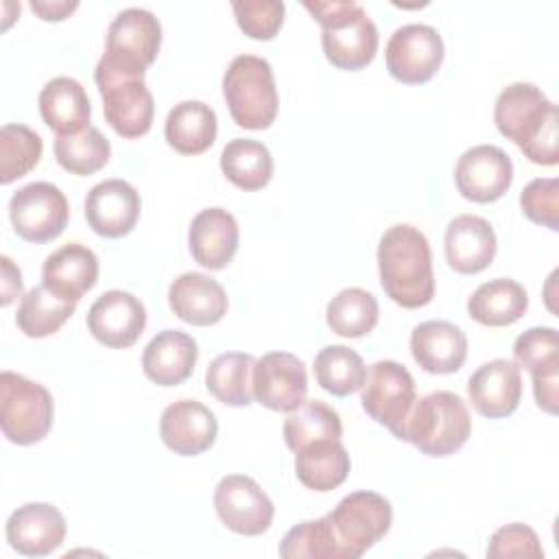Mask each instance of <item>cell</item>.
Returning <instances> with one entry per match:
<instances>
[{"mask_svg":"<svg viewBox=\"0 0 559 559\" xmlns=\"http://www.w3.org/2000/svg\"><path fill=\"white\" fill-rule=\"evenodd\" d=\"M223 96L238 127L262 131L275 122L280 96L266 59L255 55L234 57L223 76Z\"/></svg>","mask_w":559,"mask_h":559,"instance_id":"obj_6","label":"cell"},{"mask_svg":"<svg viewBox=\"0 0 559 559\" xmlns=\"http://www.w3.org/2000/svg\"><path fill=\"white\" fill-rule=\"evenodd\" d=\"M2 306H9L15 297L22 295V275L20 269L13 266V262L2 255Z\"/></svg>","mask_w":559,"mask_h":559,"instance_id":"obj_44","label":"cell"},{"mask_svg":"<svg viewBox=\"0 0 559 559\" xmlns=\"http://www.w3.org/2000/svg\"><path fill=\"white\" fill-rule=\"evenodd\" d=\"M111 155L109 140L96 129L85 127L74 135H57L55 140V157L59 166L72 175H92L100 170Z\"/></svg>","mask_w":559,"mask_h":559,"instance_id":"obj_37","label":"cell"},{"mask_svg":"<svg viewBox=\"0 0 559 559\" xmlns=\"http://www.w3.org/2000/svg\"><path fill=\"white\" fill-rule=\"evenodd\" d=\"M469 432L472 419L461 395L435 391L415 400L400 439L413 443L421 454L448 456L465 445Z\"/></svg>","mask_w":559,"mask_h":559,"instance_id":"obj_5","label":"cell"},{"mask_svg":"<svg viewBox=\"0 0 559 559\" xmlns=\"http://www.w3.org/2000/svg\"><path fill=\"white\" fill-rule=\"evenodd\" d=\"M393 520L391 502L376 491H354L345 496L328 515L323 528L328 537V559H358L380 542Z\"/></svg>","mask_w":559,"mask_h":559,"instance_id":"obj_4","label":"cell"},{"mask_svg":"<svg viewBox=\"0 0 559 559\" xmlns=\"http://www.w3.org/2000/svg\"><path fill=\"white\" fill-rule=\"evenodd\" d=\"M44 151L37 131L26 124H2L0 129V183L7 186L28 175Z\"/></svg>","mask_w":559,"mask_h":559,"instance_id":"obj_38","label":"cell"},{"mask_svg":"<svg viewBox=\"0 0 559 559\" xmlns=\"http://www.w3.org/2000/svg\"><path fill=\"white\" fill-rule=\"evenodd\" d=\"M41 280V284L57 297L79 304L98 280V258L90 247L68 242L44 260Z\"/></svg>","mask_w":559,"mask_h":559,"instance_id":"obj_25","label":"cell"},{"mask_svg":"<svg viewBox=\"0 0 559 559\" xmlns=\"http://www.w3.org/2000/svg\"><path fill=\"white\" fill-rule=\"evenodd\" d=\"M255 358L245 352H227L216 356L205 371L207 391L227 406H247L253 397Z\"/></svg>","mask_w":559,"mask_h":559,"instance_id":"obj_32","label":"cell"},{"mask_svg":"<svg viewBox=\"0 0 559 559\" xmlns=\"http://www.w3.org/2000/svg\"><path fill=\"white\" fill-rule=\"evenodd\" d=\"M378 299L358 286L338 290L325 308L328 328L345 338L369 334L378 323Z\"/></svg>","mask_w":559,"mask_h":559,"instance_id":"obj_34","label":"cell"},{"mask_svg":"<svg viewBox=\"0 0 559 559\" xmlns=\"http://www.w3.org/2000/svg\"><path fill=\"white\" fill-rule=\"evenodd\" d=\"M487 557L491 559H509V557H524V559H539L544 557V548L539 544L537 533L522 524L513 522L500 526L487 546Z\"/></svg>","mask_w":559,"mask_h":559,"instance_id":"obj_42","label":"cell"},{"mask_svg":"<svg viewBox=\"0 0 559 559\" xmlns=\"http://www.w3.org/2000/svg\"><path fill=\"white\" fill-rule=\"evenodd\" d=\"M341 435L338 413L321 400H304L284 419V441L293 452L319 439H341Z\"/></svg>","mask_w":559,"mask_h":559,"instance_id":"obj_35","label":"cell"},{"mask_svg":"<svg viewBox=\"0 0 559 559\" xmlns=\"http://www.w3.org/2000/svg\"><path fill=\"white\" fill-rule=\"evenodd\" d=\"M221 170L236 188L253 192L271 181L273 157L262 142L234 138L221 151Z\"/></svg>","mask_w":559,"mask_h":559,"instance_id":"obj_31","label":"cell"},{"mask_svg":"<svg viewBox=\"0 0 559 559\" xmlns=\"http://www.w3.org/2000/svg\"><path fill=\"white\" fill-rule=\"evenodd\" d=\"M382 290L402 308H421L435 297L432 253L428 238L413 225L389 227L378 242Z\"/></svg>","mask_w":559,"mask_h":559,"instance_id":"obj_2","label":"cell"},{"mask_svg":"<svg viewBox=\"0 0 559 559\" xmlns=\"http://www.w3.org/2000/svg\"><path fill=\"white\" fill-rule=\"evenodd\" d=\"M231 9L240 31L260 41H269L277 35L286 11L284 2L277 0H236Z\"/></svg>","mask_w":559,"mask_h":559,"instance_id":"obj_40","label":"cell"},{"mask_svg":"<svg viewBox=\"0 0 559 559\" xmlns=\"http://www.w3.org/2000/svg\"><path fill=\"white\" fill-rule=\"evenodd\" d=\"M443 249L448 264L456 273L474 275L493 262L498 240L487 218L476 214H459L445 227Z\"/></svg>","mask_w":559,"mask_h":559,"instance_id":"obj_20","label":"cell"},{"mask_svg":"<svg viewBox=\"0 0 559 559\" xmlns=\"http://www.w3.org/2000/svg\"><path fill=\"white\" fill-rule=\"evenodd\" d=\"M170 310L190 325H214L227 314L225 288L205 273H181L168 288Z\"/></svg>","mask_w":559,"mask_h":559,"instance_id":"obj_24","label":"cell"},{"mask_svg":"<svg viewBox=\"0 0 559 559\" xmlns=\"http://www.w3.org/2000/svg\"><path fill=\"white\" fill-rule=\"evenodd\" d=\"M41 120L57 135H74L90 127V98L85 87L70 76L50 79L39 92Z\"/></svg>","mask_w":559,"mask_h":559,"instance_id":"obj_27","label":"cell"},{"mask_svg":"<svg viewBox=\"0 0 559 559\" xmlns=\"http://www.w3.org/2000/svg\"><path fill=\"white\" fill-rule=\"evenodd\" d=\"M159 46V20L146 9L129 7L111 20L107 28L105 52L96 63L94 72L144 79L146 68L157 59Z\"/></svg>","mask_w":559,"mask_h":559,"instance_id":"obj_7","label":"cell"},{"mask_svg":"<svg viewBox=\"0 0 559 559\" xmlns=\"http://www.w3.org/2000/svg\"><path fill=\"white\" fill-rule=\"evenodd\" d=\"M197 356V341L190 334L162 330L142 352V371L157 386H177L192 376Z\"/></svg>","mask_w":559,"mask_h":559,"instance_id":"obj_26","label":"cell"},{"mask_svg":"<svg viewBox=\"0 0 559 559\" xmlns=\"http://www.w3.org/2000/svg\"><path fill=\"white\" fill-rule=\"evenodd\" d=\"M103 98V114L109 127L129 140L148 133L155 116L153 94L142 76H120L94 72Z\"/></svg>","mask_w":559,"mask_h":559,"instance_id":"obj_12","label":"cell"},{"mask_svg":"<svg viewBox=\"0 0 559 559\" xmlns=\"http://www.w3.org/2000/svg\"><path fill=\"white\" fill-rule=\"evenodd\" d=\"M467 395L483 417L500 419L511 415L522 400L520 367L504 358L480 365L467 380Z\"/></svg>","mask_w":559,"mask_h":559,"instance_id":"obj_21","label":"cell"},{"mask_svg":"<svg viewBox=\"0 0 559 559\" xmlns=\"http://www.w3.org/2000/svg\"><path fill=\"white\" fill-rule=\"evenodd\" d=\"M528 295L524 286L511 277H498L480 284L467 299L469 317L489 328H504L524 317Z\"/></svg>","mask_w":559,"mask_h":559,"instance_id":"obj_29","label":"cell"},{"mask_svg":"<svg viewBox=\"0 0 559 559\" xmlns=\"http://www.w3.org/2000/svg\"><path fill=\"white\" fill-rule=\"evenodd\" d=\"M522 212L537 225L559 229V181L555 177L533 179L520 194Z\"/></svg>","mask_w":559,"mask_h":559,"instance_id":"obj_41","label":"cell"},{"mask_svg":"<svg viewBox=\"0 0 559 559\" xmlns=\"http://www.w3.org/2000/svg\"><path fill=\"white\" fill-rule=\"evenodd\" d=\"M140 210V194L124 179H105L85 197L87 225L103 238H122L133 231Z\"/></svg>","mask_w":559,"mask_h":559,"instance_id":"obj_17","label":"cell"},{"mask_svg":"<svg viewBox=\"0 0 559 559\" xmlns=\"http://www.w3.org/2000/svg\"><path fill=\"white\" fill-rule=\"evenodd\" d=\"M76 7H79L76 0H72V2H68V0H55V2H50V0H31L33 13H37L46 22H61L72 11H76Z\"/></svg>","mask_w":559,"mask_h":559,"instance_id":"obj_43","label":"cell"},{"mask_svg":"<svg viewBox=\"0 0 559 559\" xmlns=\"http://www.w3.org/2000/svg\"><path fill=\"white\" fill-rule=\"evenodd\" d=\"M66 518L48 502H26L7 520V542L26 557H46L66 537Z\"/></svg>","mask_w":559,"mask_h":559,"instance_id":"obj_19","label":"cell"},{"mask_svg":"<svg viewBox=\"0 0 559 559\" xmlns=\"http://www.w3.org/2000/svg\"><path fill=\"white\" fill-rule=\"evenodd\" d=\"M218 435L214 413L197 400H177L159 417V437L179 456H197L210 450Z\"/></svg>","mask_w":559,"mask_h":559,"instance_id":"obj_18","label":"cell"},{"mask_svg":"<svg viewBox=\"0 0 559 559\" xmlns=\"http://www.w3.org/2000/svg\"><path fill=\"white\" fill-rule=\"evenodd\" d=\"M443 39L430 24H404L386 41L389 74L406 85L430 81L443 61Z\"/></svg>","mask_w":559,"mask_h":559,"instance_id":"obj_11","label":"cell"},{"mask_svg":"<svg viewBox=\"0 0 559 559\" xmlns=\"http://www.w3.org/2000/svg\"><path fill=\"white\" fill-rule=\"evenodd\" d=\"M304 7L321 24L325 59L338 70H362L378 52V28L354 0H306Z\"/></svg>","mask_w":559,"mask_h":559,"instance_id":"obj_3","label":"cell"},{"mask_svg":"<svg viewBox=\"0 0 559 559\" xmlns=\"http://www.w3.org/2000/svg\"><path fill=\"white\" fill-rule=\"evenodd\" d=\"M454 181L467 201L493 203L513 181V162L500 146L478 144L459 157Z\"/></svg>","mask_w":559,"mask_h":559,"instance_id":"obj_15","label":"cell"},{"mask_svg":"<svg viewBox=\"0 0 559 559\" xmlns=\"http://www.w3.org/2000/svg\"><path fill=\"white\" fill-rule=\"evenodd\" d=\"M411 354L428 373H454L467 358V336L450 321H424L411 332Z\"/></svg>","mask_w":559,"mask_h":559,"instance_id":"obj_22","label":"cell"},{"mask_svg":"<svg viewBox=\"0 0 559 559\" xmlns=\"http://www.w3.org/2000/svg\"><path fill=\"white\" fill-rule=\"evenodd\" d=\"M415 400V380L404 365L395 360H378L367 369L360 386L362 408L373 421L386 426L397 439L402 437Z\"/></svg>","mask_w":559,"mask_h":559,"instance_id":"obj_9","label":"cell"},{"mask_svg":"<svg viewBox=\"0 0 559 559\" xmlns=\"http://www.w3.org/2000/svg\"><path fill=\"white\" fill-rule=\"evenodd\" d=\"M9 218L22 240L39 245L61 236L70 218V205L55 183L33 181L9 199Z\"/></svg>","mask_w":559,"mask_h":559,"instance_id":"obj_10","label":"cell"},{"mask_svg":"<svg viewBox=\"0 0 559 559\" xmlns=\"http://www.w3.org/2000/svg\"><path fill=\"white\" fill-rule=\"evenodd\" d=\"M214 509L221 522L247 537L262 535L271 522L275 507L264 489L245 474H227L214 489Z\"/></svg>","mask_w":559,"mask_h":559,"instance_id":"obj_13","label":"cell"},{"mask_svg":"<svg viewBox=\"0 0 559 559\" xmlns=\"http://www.w3.org/2000/svg\"><path fill=\"white\" fill-rule=\"evenodd\" d=\"M253 397L280 413L297 408L308 393L306 365L290 352H269L253 367Z\"/></svg>","mask_w":559,"mask_h":559,"instance_id":"obj_14","label":"cell"},{"mask_svg":"<svg viewBox=\"0 0 559 559\" xmlns=\"http://www.w3.org/2000/svg\"><path fill=\"white\" fill-rule=\"evenodd\" d=\"M238 223L223 207L201 210L188 229V247L201 266L210 271L225 269L238 249Z\"/></svg>","mask_w":559,"mask_h":559,"instance_id":"obj_23","label":"cell"},{"mask_svg":"<svg viewBox=\"0 0 559 559\" xmlns=\"http://www.w3.org/2000/svg\"><path fill=\"white\" fill-rule=\"evenodd\" d=\"M513 360L518 367L542 376L559 371V338L555 328H531L513 343Z\"/></svg>","mask_w":559,"mask_h":559,"instance_id":"obj_39","label":"cell"},{"mask_svg":"<svg viewBox=\"0 0 559 559\" xmlns=\"http://www.w3.org/2000/svg\"><path fill=\"white\" fill-rule=\"evenodd\" d=\"M498 131L539 166H555L557 151V105L533 83L507 85L493 107Z\"/></svg>","mask_w":559,"mask_h":559,"instance_id":"obj_1","label":"cell"},{"mask_svg":"<svg viewBox=\"0 0 559 559\" xmlns=\"http://www.w3.org/2000/svg\"><path fill=\"white\" fill-rule=\"evenodd\" d=\"M74 301H66L39 284L22 295L15 323L28 338H44L55 334L74 314Z\"/></svg>","mask_w":559,"mask_h":559,"instance_id":"obj_33","label":"cell"},{"mask_svg":"<svg viewBox=\"0 0 559 559\" xmlns=\"http://www.w3.org/2000/svg\"><path fill=\"white\" fill-rule=\"evenodd\" d=\"M146 328L144 304L127 290L103 293L87 310V330L105 347H131Z\"/></svg>","mask_w":559,"mask_h":559,"instance_id":"obj_16","label":"cell"},{"mask_svg":"<svg viewBox=\"0 0 559 559\" xmlns=\"http://www.w3.org/2000/svg\"><path fill=\"white\" fill-rule=\"evenodd\" d=\"M218 133L216 114L203 100L177 103L164 122L166 142L181 155L205 153Z\"/></svg>","mask_w":559,"mask_h":559,"instance_id":"obj_28","label":"cell"},{"mask_svg":"<svg viewBox=\"0 0 559 559\" xmlns=\"http://www.w3.org/2000/svg\"><path fill=\"white\" fill-rule=\"evenodd\" d=\"M367 367L362 356L345 345H325L314 356V378L319 386L336 397L358 391L365 382Z\"/></svg>","mask_w":559,"mask_h":559,"instance_id":"obj_36","label":"cell"},{"mask_svg":"<svg viewBox=\"0 0 559 559\" xmlns=\"http://www.w3.org/2000/svg\"><path fill=\"white\" fill-rule=\"evenodd\" d=\"M55 417L50 391L15 371L0 376V426L2 435L17 445L41 441Z\"/></svg>","mask_w":559,"mask_h":559,"instance_id":"obj_8","label":"cell"},{"mask_svg":"<svg viewBox=\"0 0 559 559\" xmlns=\"http://www.w3.org/2000/svg\"><path fill=\"white\" fill-rule=\"evenodd\" d=\"M352 461L341 439H319L295 452V472L304 487L332 491L349 474Z\"/></svg>","mask_w":559,"mask_h":559,"instance_id":"obj_30","label":"cell"}]
</instances>
